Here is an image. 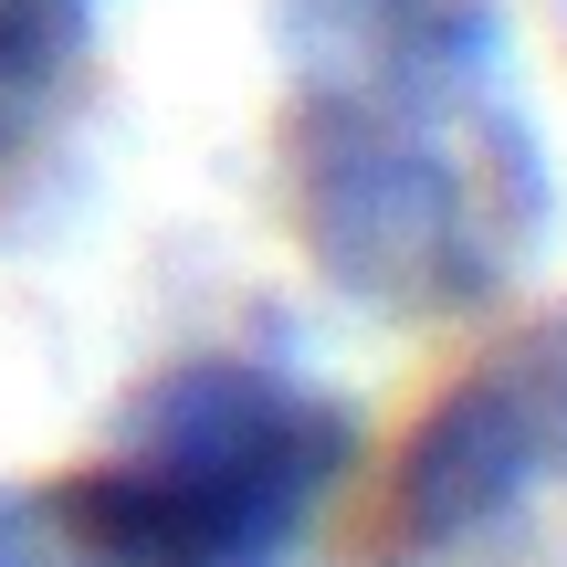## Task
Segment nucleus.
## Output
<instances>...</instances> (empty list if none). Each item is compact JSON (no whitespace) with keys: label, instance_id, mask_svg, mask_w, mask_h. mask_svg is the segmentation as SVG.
<instances>
[{"label":"nucleus","instance_id":"f03ea898","mask_svg":"<svg viewBox=\"0 0 567 567\" xmlns=\"http://www.w3.org/2000/svg\"><path fill=\"white\" fill-rule=\"evenodd\" d=\"M358 473V410L274 358H189L53 505L74 567H295Z\"/></svg>","mask_w":567,"mask_h":567},{"label":"nucleus","instance_id":"f257e3e1","mask_svg":"<svg viewBox=\"0 0 567 567\" xmlns=\"http://www.w3.org/2000/svg\"><path fill=\"white\" fill-rule=\"evenodd\" d=\"M295 243L368 316H484L557 231V168L484 0H284Z\"/></svg>","mask_w":567,"mask_h":567},{"label":"nucleus","instance_id":"7ed1b4c3","mask_svg":"<svg viewBox=\"0 0 567 567\" xmlns=\"http://www.w3.org/2000/svg\"><path fill=\"white\" fill-rule=\"evenodd\" d=\"M567 463V326L494 347L484 368L442 389L421 431L400 452V484H389V547L400 557H463L494 526L547 494V473Z\"/></svg>","mask_w":567,"mask_h":567},{"label":"nucleus","instance_id":"39448f33","mask_svg":"<svg viewBox=\"0 0 567 567\" xmlns=\"http://www.w3.org/2000/svg\"><path fill=\"white\" fill-rule=\"evenodd\" d=\"M0 567H74L42 494H0Z\"/></svg>","mask_w":567,"mask_h":567},{"label":"nucleus","instance_id":"20e7f679","mask_svg":"<svg viewBox=\"0 0 567 567\" xmlns=\"http://www.w3.org/2000/svg\"><path fill=\"white\" fill-rule=\"evenodd\" d=\"M84 42H95V0H0V158L42 137Z\"/></svg>","mask_w":567,"mask_h":567}]
</instances>
